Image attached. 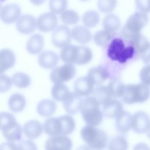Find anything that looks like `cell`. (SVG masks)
I'll return each mask as SVG.
<instances>
[{
    "label": "cell",
    "mask_w": 150,
    "mask_h": 150,
    "mask_svg": "<svg viewBox=\"0 0 150 150\" xmlns=\"http://www.w3.org/2000/svg\"><path fill=\"white\" fill-rule=\"evenodd\" d=\"M18 150H38V146L33 141L26 139L21 141L19 144Z\"/></svg>",
    "instance_id": "cell-44"
},
{
    "label": "cell",
    "mask_w": 150,
    "mask_h": 150,
    "mask_svg": "<svg viewBox=\"0 0 150 150\" xmlns=\"http://www.w3.org/2000/svg\"><path fill=\"white\" fill-rule=\"evenodd\" d=\"M76 74V70L73 64H64L54 67L50 72L51 81L55 83H63L72 79Z\"/></svg>",
    "instance_id": "cell-7"
},
{
    "label": "cell",
    "mask_w": 150,
    "mask_h": 150,
    "mask_svg": "<svg viewBox=\"0 0 150 150\" xmlns=\"http://www.w3.org/2000/svg\"><path fill=\"white\" fill-rule=\"evenodd\" d=\"M94 88V85L86 76L79 77L74 84V91L81 97L92 94Z\"/></svg>",
    "instance_id": "cell-14"
},
{
    "label": "cell",
    "mask_w": 150,
    "mask_h": 150,
    "mask_svg": "<svg viewBox=\"0 0 150 150\" xmlns=\"http://www.w3.org/2000/svg\"><path fill=\"white\" fill-rule=\"evenodd\" d=\"M134 52L135 49L132 46H125L121 39L115 38L109 45L107 56L112 60L124 63L133 57Z\"/></svg>",
    "instance_id": "cell-6"
},
{
    "label": "cell",
    "mask_w": 150,
    "mask_h": 150,
    "mask_svg": "<svg viewBox=\"0 0 150 150\" xmlns=\"http://www.w3.org/2000/svg\"><path fill=\"white\" fill-rule=\"evenodd\" d=\"M112 36V33L109 32L104 29L96 32L94 35L93 39L97 45L103 46L110 41Z\"/></svg>",
    "instance_id": "cell-37"
},
{
    "label": "cell",
    "mask_w": 150,
    "mask_h": 150,
    "mask_svg": "<svg viewBox=\"0 0 150 150\" xmlns=\"http://www.w3.org/2000/svg\"><path fill=\"white\" fill-rule=\"evenodd\" d=\"M150 125V118L144 111H138L132 115L131 128L137 134H142L148 131Z\"/></svg>",
    "instance_id": "cell-9"
},
{
    "label": "cell",
    "mask_w": 150,
    "mask_h": 150,
    "mask_svg": "<svg viewBox=\"0 0 150 150\" xmlns=\"http://www.w3.org/2000/svg\"><path fill=\"white\" fill-rule=\"evenodd\" d=\"M2 4L1 2L0 1V13H1V9H2Z\"/></svg>",
    "instance_id": "cell-51"
},
{
    "label": "cell",
    "mask_w": 150,
    "mask_h": 150,
    "mask_svg": "<svg viewBox=\"0 0 150 150\" xmlns=\"http://www.w3.org/2000/svg\"><path fill=\"white\" fill-rule=\"evenodd\" d=\"M80 135L91 150H102L107 146L108 135L102 129L86 125L81 128Z\"/></svg>",
    "instance_id": "cell-4"
},
{
    "label": "cell",
    "mask_w": 150,
    "mask_h": 150,
    "mask_svg": "<svg viewBox=\"0 0 150 150\" xmlns=\"http://www.w3.org/2000/svg\"><path fill=\"white\" fill-rule=\"evenodd\" d=\"M14 52L8 48L0 50V74L12 67L15 63Z\"/></svg>",
    "instance_id": "cell-20"
},
{
    "label": "cell",
    "mask_w": 150,
    "mask_h": 150,
    "mask_svg": "<svg viewBox=\"0 0 150 150\" xmlns=\"http://www.w3.org/2000/svg\"><path fill=\"white\" fill-rule=\"evenodd\" d=\"M43 45L44 38L43 36L39 33H34L28 39L26 48L29 53L35 54L42 50Z\"/></svg>",
    "instance_id": "cell-22"
},
{
    "label": "cell",
    "mask_w": 150,
    "mask_h": 150,
    "mask_svg": "<svg viewBox=\"0 0 150 150\" xmlns=\"http://www.w3.org/2000/svg\"><path fill=\"white\" fill-rule=\"evenodd\" d=\"M93 97L97 100L100 105H104L112 98V95L107 86L100 85L94 88L92 93Z\"/></svg>",
    "instance_id": "cell-24"
},
{
    "label": "cell",
    "mask_w": 150,
    "mask_h": 150,
    "mask_svg": "<svg viewBox=\"0 0 150 150\" xmlns=\"http://www.w3.org/2000/svg\"><path fill=\"white\" fill-rule=\"evenodd\" d=\"M58 23L56 15L52 12H45L40 15L37 21V26L39 30L49 32L56 28Z\"/></svg>",
    "instance_id": "cell-12"
},
{
    "label": "cell",
    "mask_w": 150,
    "mask_h": 150,
    "mask_svg": "<svg viewBox=\"0 0 150 150\" xmlns=\"http://www.w3.org/2000/svg\"><path fill=\"white\" fill-rule=\"evenodd\" d=\"M122 111V104L117 99H111L103 105V114L108 118H115Z\"/></svg>",
    "instance_id": "cell-21"
},
{
    "label": "cell",
    "mask_w": 150,
    "mask_h": 150,
    "mask_svg": "<svg viewBox=\"0 0 150 150\" xmlns=\"http://www.w3.org/2000/svg\"><path fill=\"white\" fill-rule=\"evenodd\" d=\"M132 150H150V148L146 144L139 142L134 145Z\"/></svg>",
    "instance_id": "cell-48"
},
{
    "label": "cell",
    "mask_w": 150,
    "mask_h": 150,
    "mask_svg": "<svg viewBox=\"0 0 150 150\" xmlns=\"http://www.w3.org/2000/svg\"><path fill=\"white\" fill-rule=\"evenodd\" d=\"M21 13L20 6L15 3L5 5L1 9L0 17L1 20L6 23H12L19 18Z\"/></svg>",
    "instance_id": "cell-13"
},
{
    "label": "cell",
    "mask_w": 150,
    "mask_h": 150,
    "mask_svg": "<svg viewBox=\"0 0 150 150\" xmlns=\"http://www.w3.org/2000/svg\"><path fill=\"white\" fill-rule=\"evenodd\" d=\"M12 86L11 78L6 74H0V92L4 93L8 91Z\"/></svg>",
    "instance_id": "cell-42"
},
{
    "label": "cell",
    "mask_w": 150,
    "mask_h": 150,
    "mask_svg": "<svg viewBox=\"0 0 150 150\" xmlns=\"http://www.w3.org/2000/svg\"><path fill=\"white\" fill-rule=\"evenodd\" d=\"M139 55L142 62L144 63L145 64L149 63H150V45L144 52L140 53Z\"/></svg>",
    "instance_id": "cell-47"
},
{
    "label": "cell",
    "mask_w": 150,
    "mask_h": 150,
    "mask_svg": "<svg viewBox=\"0 0 150 150\" xmlns=\"http://www.w3.org/2000/svg\"><path fill=\"white\" fill-rule=\"evenodd\" d=\"M78 46L68 45L63 47L60 52V56L63 62L66 64H75L77 57Z\"/></svg>",
    "instance_id": "cell-26"
},
{
    "label": "cell",
    "mask_w": 150,
    "mask_h": 150,
    "mask_svg": "<svg viewBox=\"0 0 150 150\" xmlns=\"http://www.w3.org/2000/svg\"><path fill=\"white\" fill-rule=\"evenodd\" d=\"M5 138L9 142L19 141L22 138L23 129L17 122L8 128L2 131Z\"/></svg>",
    "instance_id": "cell-27"
},
{
    "label": "cell",
    "mask_w": 150,
    "mask_h": 150,
    "mask_svg": "<svg viewBox=\"0 0 150 150\" xmlns=\"http://www.w3.org/2000/svg\"><path fill=\"white\" fill-rule=\"evenodd\" d=\"M43 127L45 133L50 137L67 136L74 131L76 122L71 115H64L46 119Z\"/></svg>",
    "instance_id": "cell-1"
},
{
    "label": "cell",
    "mask_w": 150,
    "mask_h": 150,
    "mask_svg": "<svg viewBox=\"0 0 150 150\" xmlns=\"http://www.w3.org/2000/svg\"><path fill=\"white\" fill-rule=\"evenodd\" d=\"M69 93V88L63 83L54 84L51 90L52 97L58 101H63Z\"/></svg>",
    "instance_id": "cell-31"
},
{
    "label": "cell",
    "mask_w": 150,
    "mask_h": 150,
    "mask_svg": "<svg viewBox=\"0 0 150 150\" xmlns=\"http://www.w3.org/2000/svg\"><path fill=\"white\" fill-rule=\"evenodd\" d=\"M16 122L15 117L10 112L2 111L0 112V129L2 131Z\"/></svg>",
    "instance_id": "cell-38"
},
{
    "label": "cell",
    "mask_w": 150,
    "mask_h": 150,
    "mask_svg": "<svg viewBox=\"0 0 150 150\" xmlns=\"http://www.w3.org/2000/svg\"><path fill=\"white\" fill-rule=\"evenodd\" d=\"M71 32L66 25H61L55 28L52 35V43L58 48H63L71 40Z\"/></svg>",
    "instance_id": "cell-8"
},
{
    "label": "cell",
    "mask_w": 150,
    "mask_h": 150,
    "mask_svg": "<svg viewBox=\"0 0 150 150\" xmlns=\"http://www.w3.org/2000/svg\"><path fill=\"white\" fill-rule=\"evenodd\" d=\"M117 5L116 1L112 0H100L97 2V6L99 10L104 13H110Z\"/></svg>",
    "instance_id": "cell-41"
},
{
    "label": "cell",
    "mask_w": 150,
    "mask_h": 150,
    "mask_svg": "<svg viewBox=\"0 0 150 150\" xmlns=\"http://www.w3.org/2000/svg\"><path fill=\"white\" fill-rule=\"evenodd\" d=\"M82 98L74 91H70L66 98L63 101V105L66 112L74 114L79 111Z\"/></svg>",
    "instance_id": "cell-16"
},
{
    "label": "cell",
    "mask_w": 150,
    "mask_h": 150,
    "mask_svg": "<svg viewBox=\"0 0 150 150\" xmlns=\"http://www.w3.org/2000/svg\"><path fill=\"white\" fill-rule=\"evenodd\" d=\"M125 86L120 80L118 79L111 80L108 84L107 87L109 88L112 97L115 98L121 97L125 88Z\"/></svg>",
    "instance_id": "cell-35"
},
{
    "label": "cell",
    "mask_w": 150,
    "mask_h": 150,
    "mask_svg": "<svg viewBox=\"0 0 150 150\" xmlns=\"http://www.w3.org/2000/svg\"><path fill=\"white\" fill-rule=\"evenodd\" d=\"M132 115L127 111H122L115 118V128L121 134L127 133L131 128Z\"/></svg>",
    "instance_id": "cell-19"
},
{
    "label": "cell",
    "mask_w": 150,
    "mask_h": 150,
    "mask_svg": "<svg viewBox=\"0 0 150 150\" xmlns=\"http://www.w3.org/2000/svg\"><path fill=\"white\" fill-rule=\"evenodd\" d=\"M147 132V136H148V137L150 139V125H149V128H148V131L146 132Z\"/></svg>",
    "instance_id": "cell-50"
},
{
    "label": "cell",
    "mask_w": 150,
    "mask_h": 150,
    "mask_svg": "<svg viewBox=\"0 0 150 150\" xmlns=\"http://www.w3.org/2000/svg\"><path fill=\"white\" fill-rule=\"evenodd\" d=\"M148 17L146 13L136 12L127 19L121 30V36L131 43L141 35V30L147 25Z\"/></svg>",
    "instance_id": "cell-3"
},
{
    "label": "cell",
    "mask_w": 150,
    "mask_h": 150,
    "mask_svg": "<svg viewBox=\"0 0 150 150\" xmlns=\"http://www.w3.org/2000/svg\"><path fill=\"white\" fill-rule=\"evenodd\" d=\"M8 103L10 110L17 112L22 111L24 109L26 102L25 97L22 94L14 93L9 98Z\"/></svg>",
    "instance_id": "cell-28"
},
{
    "label": "cell",
    "mask_w": 150,
    "mask_h": 150,
    "mask_svg": "<svg viewBox=\"0 0 150 150\" xmlns=\"http://www.w3.org/2000/svg\"><path fill=\"white\" fill-rule=\"evenodd\" d=\"M49 5L52 13L55 15L60 14L66 10L67 1L65 0H51L49 1Z\"/></svg>",
    "instance_id": "cell-40"
},
{
    "label": "cell",
    "mask_w": 150,
    "mask_h": 150,
    "mask_svg": "<svg viewBox=\"0 0 150 150\" xmlns=\"http://www.w3.org/2000/svg\"><path fill=\"white\" fill-rule=\"evenodd\" d=\"M76 150H91V149L87 146L86 145H83L80 146H79Z\"/></svg>",
    "instance_id": "cell-49"
},
{
    "label": "cell",
    "mask_w": 150,
    "mask_h": 150,
    "mask_svg": "<svg viewBox=\"0 0 150 150\" xmlns=\"http://www.w3.org/2000/svg\"><path fill=\"white\" fill-rule=\"evenodd\" d=\"M0 150H18V146L13 142H6L0 144Z\"/></svg>",
    "instance_id": "cell-46"
},
{
    "label": "cell",
    "mask_w": 150,
    "mask_h": 150,
    "mask_svg": "<svg viewBox=\"0 0 150 150\" xmlns=\"http://www.w3.org/2000/svg\"><path fill=\"white\" fill-rule=\"evenodd\" d=\"M135 5L139 12L146 13L150 12V1H136Z\"/></svg>",
    "instance_id": "cell-45"
},
{
    "label": "cell",
    "mask_w": 150,
    "mask_h": 150,
    "mask_svg": "<svg viewBox=\"0 0 150 150\" xmlns=\"http://www.w3.org/2000/svg\"><path fill=\"white\" fill-rule=\"evenodd\" d=\"M128 142L126 138L122 135L112 137L108 142V150H128Z\"/></svg>",
    "instance_id": "cell-30"
},
{
    "label": "cell",
    "mask_w": 150,
    "mask_h": 150,
    "mask_svg": "<svg viewBox=\"0 0 150 150\" xmlns=\"http://www.w3.org/2000/svg\"><path fill=\"white\" fill-rule=\"evenodd\" d=\"M13 84L19 88H26L31 83V79L28 74L23 72H16L12 76Z\"/></svg>",
    "instance_id": "cell-34"
},
{
    "label": "cell",
    "mask_w": 150,
    "mask_h": 150,
    "mask_svg": "<svg viewBox=\"0 0 150 150\" xmlns=\"http://www.w3.org/2000/svg\"><path fill=\"white\" fill-rule=\"evenodd\" d=\"M100 105L93 97H87L82 99L79 111L87 125L97 127L103 119V112Z\"/></svg>",
    "instance_id": "cell-2"
},
{
    "label": "cell",
    "mask_w": 150,
    "mask_h": 150,
    "mask_svg": "<svg viewBox=\"0 0 150 150\" xmlns=\"http://www.w3.org/2000/svg\"><path fill=\"white\" fill-rule=\"evenodd\" d=\"M60 19L66 25H76L79 21V15L74 10L66 9L60 14Z\"/></svg>",
    "instance_id": "cell-36"
},
{
    "label": "cell",
    "mask_w": 150,
    "mask_h": 150,
    "mask_svg": "<svg viewBox=\"0 0 150 150\" xmlns=\"http://www.w3.org/2000/svg\"><path fill=\"white\" fill-rule=\"evenodd\" d=\"M71 32L72 38L80 44L88 43L92 38L90 31L88 28L83 26H76L73 27Z\"/></svg>",
    "instance_id": "cell-23"
},
{
    "label": "cell",
    "mask_w": 150,
    "mask_h": 150,
    "mask_svg": "<svg viewBox=\"0 0 150 150\" xmlns=\"http://www.w3.org/2000/svg\"><path fill=\"white\" fill-rule=\"evenodd\" d=\"M57 107L54 101L50 99H43L40 100L37 105V111L42 117H50L56 111Z\"/></svg>",
    "instance_id": "cell-25"
},
{
    "label": "cell",
    "mask_w": 150,
    "mask_h": 150,
    "mask_svg": "<svg viewBox=\"0 0 150 150\" xmlns=\"http://www.w3.org/2000/svg\"><path fill=\"white\" fill-rule=\"evenodd\" d=\"M149 96L150 86L141 83L125 85L121 98L124 103L132 104L145 102Z\"/></svg>",
    "instance_id": "cell-5"
},
{
    "label": "cell",
    "mask_w": 150,
    "mask_h": 150,
    "mask_svg": "<svg viewBox=\"0 0 150 150\" xmlns=\"http://www.w3.org/2000/svg\"><path fill=\"white\" fill-rule=\"evenodd\" d=\"M38 60L39 65L42 67L52 69L57 64L59 56L52 50H45L39 55Z\"/></svg>",
    "instance_id": "cell-18"
},
{
    "label": "cell",
    "mask_w": 150,
    "mask_h": 150,
    "mask_svg": "<svg viewBox=\"0 0 150 150\" xmlns=\"http://www.w3.org/2000/svg\"><path fill=\"white\" fill-rule=\"evenodd\" d=\"M92 51L87 46H78V53L76 64L84 65L87 64L92 59Z\"/></svg>",
    "instance_id": "cell-32"
},
{
    "label": "cell",
    "mask_w": 150,
    "mask_h": 150,
    "mask_svg": "<svg viewBox=\"0 0 150 150\" xmlns=\"http://www.w3.org/2000/svg\"><path fill=\"white\" fill-rule=\"evenodd\" d=\"M100 21L98 13L93 10L87 11L82 16V22L86 28H93L98 25Z\"/></svg>",
    "instance_id": "cell-33"
},
{
    "label": "cell",
    "mask_w": 150,
    "mask_h": 150,
    "mask_svg": "<svg viewBox=\"0 0 150 150\" xmlns=\"http://www.w3.org/2000/svg\"><path fill=\"white\" fill-rule=\"evenodd\" d=\"M37 26L36 18L30 14H23L17 20V30L23 34H30L34 32Z\"/></svg>",
    "instance_id": "cell-11"
},
{
    "label": "cell",
    "mask_w": 150,
    "mask_h": 150,
    "mask_svg": "<svg viewBox=\"0 0 150 150\" xmlns=\"http://www.w3.org/2000/svg\"><path fill=\"white\" fill-rule=\"evenodd\" d=\"M108 73L105 67L103 66H97L91 67L87 75V77L96 86H100L108 78Z\"/></svg>",
    "instance_id": "cell-17"
},
{
    "label": "cell",
    "mask_w": 150,
    "mask_h": 150,
    "mask_svg": "<svg viewBox=\"0 0 150 150\" xmlns=\"http://www.w3.org/2000/svg\"><path fill=\"white\" fill-rule=\"evenodd\" d=\"M42 124L38 121L31 120L25 123L23 131L25 135L29 139H33L38 138L43 132Z\"/></svg>",
    "instance_id": "cell-15"
},
{
    "label": "cell",
    "mask_w": 150,
    "mask_h": 150,
    "mask_svg": "<svg viewBox=\"0 0 150 150\" xmlns=\"http://www.w3.org/2000/svg\"><path fill=\"white\" fill-rule=\"evenodd\" d=\"M139 78L142 83L150 86V64L142 68L139 72Z\"/></svg>",
    "instance_id": "cell-43"
},
{
    "label": "cell",
    "mask_w": 150,
    "mask_h": 150,
    "mask_svg": "<svg viewBox=\"0 0 150 150\" xmlns=\"http://www.w3.org/2000/svg\"><path fill=\"white\" fill-rule=\"evenodd\" d=\"M103 25L104 30L112 33L118 30L120 28V18L115 14L108 13L104 17Z\"/></svg>",
    "instance_id": "cell-29"
},
{
    "label": "cell",
    "mask_w": 150,
    "mask_h": 150,
    "mask_svg": "<svg viewBox=\"0 0 150 150\" xmlns=\"http://www.w3.org/2000/svg\"><path fill=\"white\" fill-rule=\"evenodd\" d=\"M73 142L67 136L50 137L46 140L45 150H71Z\"/></svg>",
    "instance_id": "cell-10"
},
{
    "label": "cell",
    "mask_w": 150,
    "mask_h": 150,
    "mask_svg": "<svg viewBox=\"0 0 150 150\" xmlns=\"http://www.w3.org/2000/svg\"><path fill=\"white\" fill-rule=\"evenodd\" d=\"M132 46L139 54L144 52L150 45L148 39L144 35H140L132 42Z\"/></svg>",
    "instance_id": "cell-39"
}]
</instances>
